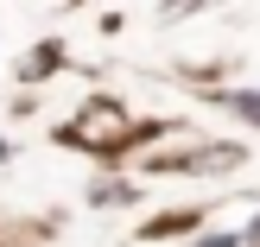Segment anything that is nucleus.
I'll return each mask as SVG.
<instances>
[{"mask_svg": "<svg viewBox=\"0 0 260 247\" xmlns=\"http://www.w3.org/2000/svg\"><path fill=\"white\" fill-rule=\"evenodd\" d=\"M235 108L248 114V121H260V95H235Z\"/></svg>", "mask_w": 260, "mask_h": 247, "instance_id": "f257e3e1", "label": "nucleus"}, {"mask_svg": "<svg viewBox=\"0 0 260 247\" xmlns=\"http://www.w3.org/2000/svg\"><path fill=\"white\" fill-rule=\"evenodd\" d=\"M197 247H241V235H210V241H197Z\"/></svg>", "mask_w": 260, "mask_h": 247, "instance_id": "f03ea898", "label": "nucleus"}]
</instances>
